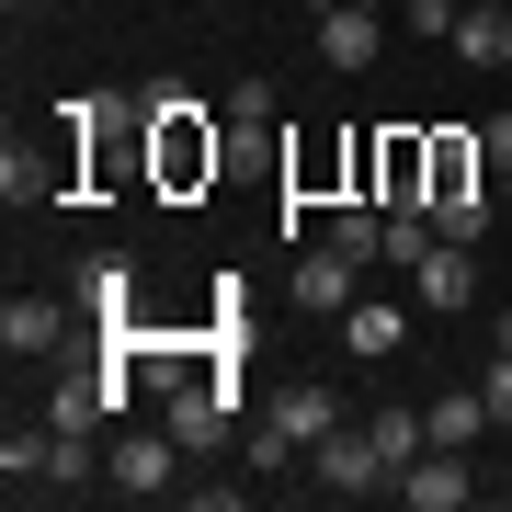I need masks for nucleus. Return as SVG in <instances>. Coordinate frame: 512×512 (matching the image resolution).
Instances as JSON below:
<instances>
[{
  "instance_id": "16",
  "label": "nucleus",
  "mask_w": 512,
  "mask_h": 512,
  "mask_svg": "<svg viewBox=\"0 0 512 512\" xmlns=\"http://www.w3.org/2000/svg\"><path fill=\"white\" fill-rule=\"evenodd\" d=\"M467 57V69H512V12H456V35H444Z\"/></svg>"
},
{
  "instance_id": "5",
  "label": "nucleus",
  "mask_w": 512,
  "mask_h": 512,
  "mask_svg": "<svg viewBox=\"0 0 512 512\" xmlns=\"http://www.w3.org/2000/svg\"><path fill=\"white\" fill-rule=\"evenodd\" d=\"M467 490H478V467H467V444H421V456L399 467V501H410V512H456Z\"/></svg>"
},
{
  "instance_id": "9",
  "label": "nucleus",
  "mask_w": 512,
  "mask_h": 512,
  "mask_svg": "<svg viewBox=\"0 0 512 512\" xmlns=\"http://www.w3.org/2000/svg\"><path fill=\"white\" fill-rule=\"evenodd\" d=\"M353 274H365V262H353V251H330V239H319V251L296 262V308H308V319H342V308H353Z\"/></svg>"
},
{
  "instance_id": "21",
  "label": "nucleus",
  "mask_w": 512,
  "mask_h": 512,
  "mask_svg": "<svg viewBox=\"0 0 512 512\" xmlns=\"http://www.w3.org/2000/svg\"><path fill=\"white\" fill-rule=\"evenodd\" d=\"M92 478V433H57L46 421V490H80Z\"/></svg>"
},
{
  "instance_id": "24",
  "label": "nucleus",
  "mask_w": 512,
  "mask_h": 512,
  "mask_svg": "<svg viewBox=\"0 0 512 512\" xmlns=\"http://www.w3.org/2000/svg\"><path fill=\"white\" fill-rule=\"evenodd\" d=\"M239 456H251V467H285L296 433H285V421H251V433H239Z\"/></svg>"
},
{
  "instance_id": "18",
  "label": "nucleus",
  "mask_w": 512,
  "mask_h": 512,
  "mask_svg": "<svg viewBox=\"0 0 512 512\" xmlns=\"http://www.w3.org/2000/svg\"><path fill=\"white\" fill-rule=\"evenodd\" d=\"M421 421H433V444H478V421H490V387H444Z\"/></svg>"
},
{
  "instance_id": "25",
  "label": "nucleus",
  "mask_w": 512,
  "mask_h": 512,
  "mask_svg": "<svg viewBox=\"0 0 512 512\" xmlns=\"http://www.w3.org/2000/svg\"><path fill=\"white\" fill-rule=\"evenodd\" d=\"M478 148H490V183L512 194V114H478Z\"/></svg>"
},
{
  "instance_id": "15",
  "label": "nucleus",
  "mask_w": 512,
  "mask_h": 512,
  "mask_svg": "<svg viewBox=\"0 0 512 512\" xmlns=\"http://www.w3.org/2000/svg\"><path fill=\"white\" fill-rule=\"evenodd\" d=\"M80 308H92L103 330H126L137 319V274H126V262H80Z\"/></svg>"
},
{
  "instance_id": "30",
  "label": "nucleus",
  "mask_w": 512,
  "mask_h": 512,
  "mask_svg": "<svg viewBox=\"0 0 512 512\" xmlns=\"http://www.w3.org/2000/svg\"><path fill=\"white\" fill-rule=\"evenodd\" d=\"M12 12H23V0H12Z\"/></svg>"
},
{
  "instance_id": "6",
  "label": "nucleus",
  "mask_w": 512,
  "mask_h": 512,
  "mask_svg": "<svg viewBox=\"0 0 512 512\" xmlns=\"http://www.w3.org/2000/svg\"><path fill=\"white\" fill-rule=\"evenodd\" d=\"M410 296L421 308H478V251L467 239H433V251L410 262Z\"/></svg>"
},
{
  "instance_id": "3",
  "label": "nucleus",
  "mask_w": 512,
  "mask_h": 512,
  "mask_svg": "<svg viewBox=\"0 0 512 512\" xmlns=\"http://www.w3.org/2000/svg\"><path fill=\"white\" fill-rule=\"evenodd\" d=\"M171 433H183V456H217V444L239 433V387L205 365V376H183L171 387Z\"/></svg>"
},
{
  "instance_id": "8",
  "label": "nucleus",
  "mask_w": 512,
  "mask_h": 512,
  "mask_svg": "<svg viewBox=\"0 0 512 512\" xmlns=\"http://www.w3.org/2000/svg\"><path fill=\"white\" fill-rule=\"evenodd\" d=\"M342 342H353V365H387V353L410 342V308H399V296H353V308H342Z\"/></svg>"
},
{
  "instance_id": "13",
  "label": "nucleus",
  "mask_w": 512,
  "mask_h": 512,
  "mask_svg": "<svg viewBox=\"0 0 512 512\" xmlns=\"http://www.w3.org/2000/svg\"><path fill=\"white\" fill-rule=\"evenodd\" d=\"M57 330H69L57 296H0V342H12V353H57Z\"/></svg>"
},
{
  "instance_id": "29",
  "label": "nucleus",
  "mask_w": 512,
  "mask_h": 512,
  "mask_svg": "<svg viewBox=\"0 0 512 512\" xmlns=\"http://www.w3.org/2000/svg\"><path fill=\"white\" fill-rule=\"evenodd\" d=\"M353 12H387V0H353Z\"/></svg>"
},
{
  "instance_id": "14",
  "label": "nucleus",
  "mask_w": 512,
  "mask_h": 512,
  "mask_svg": "<svg viewBox=\"0 0 512 512\" xmlns=\"http://www.w3.org/2000/svg\"><path fill=\"white\" fill-rule=\"evenodd\" d=\"M319 239H330V251H353V262H387V205H376V194L330 205V228H319Z\"/></svg>"
},
{
  "instance_id": "7",
  "label": "nucleus",
  "mask_w": 512,
  "mask_h": 512,
  "mask_svg": "<svg viewBox=\"0 0 512 512\" xmlns=\"http://www.w3.org/2000/svg\"><path fill=\"white\" fill-rule=\"evenodd\" d=\"M387 46V12H353V0H319V57L330 69H376Z\"/></svg>"
},
{
  "instance_id": "23",
  "label": "nucleus",
  "mask_w": 512,
  "mask_h": 512,
  "mask_svg": "<svg viewBox=\"0 0 512 512\" xmlns=\"http://www.w3.org/2000/svg\"><path fill=\"white\" fill-rule=\"evenodd\" d=\"M421 217H433V239H467V251H478V228H490V194H478V205H421Z\"/></svg>"
},
{
  "instance_id": "10",
  "label": "nucleus",
  "mask_w": 512,
  "mask_h": 512,
  "mask_svg": "<svg viewBox=\"0 0 512 512\" xmlns=\"http://www.w3.org/2000/svg\"><path fill=\"white\" fill-rule=\"evenodd\" d=\"M478 171H490V148H478V137H433V171H421V205H478Z\"/></svg>"
},
{
  "instance_id": "12",
  "label": "nucleus",
  "mask_w": 512,
  "mask_h": 512,
  "mask_svg": "<svg viewBox=\"0 0 512 512\" xmlns=\"http://www.w3.org/2000/svg\"><path fill=\"white\" fill-rule=\"evenodd\" d=\"M421 171H433V137H376V205H421Z\"/></svg>"
},
{
  "instance_id": "17",
  "label": "nucleus",
  "mask_w": 512,
  "mask_h": 512,
  "mask_svg": "<svg viewBox=\"0 0 512 512\" xmlns=\"http://www.w3.org/2000/svg\"><path fill=\"white\" fill-rule=\"evenodd\" d=\"M103 410H114V387H103V376H57V387H46V421H57V433H92Z\"/></svg>"
},
{
  "instance_id": "28",
  "label": "nucleus",
  "mask_w": 512,
  "mask_h": 512,
  "mask_svg": "<svg viewBox=\"0 0 512 512\" xmlns=\"http://www.w3.org/2000/svg\"><path fill=\"white\" fill-rule=\"evenodd\" d=\"M467 12H512V0H467Z\"/></svg>"
},
{
  "instance_id": "1",
  "label": "nucleus",
  "mask_w": 512,
  "mask_h": 512,
  "mask_svg": "<svg viewBox=\"0 0 512 512\" xmlns=\"http://www.w3.org/2000/svg\"><path fill=\"white\" fill-rule=\"evenodd\" d=\"M148 126V171H160V194H205L228 171V137L205 126V103H171V114H137Z\"/></svg>"
},
{
  "instance_id": "26",
  "label": "nucleus",
  "mask_w": 512,
  "mask_h": 512,
  "mask_svg": "<svg viewBox=\"0 0 512 512\" xmlns=\"http://www.w3.org/2000/svg\"><path fill=\"white\" fill-rule=\"evenodd\" d=\"M478 387H490V421H512V353H490V376H478Z\"/></svg>"
},
{
  "instance_id": "20",
  "label": "nucleus",
  "mask_w": 512,
  "mask_h": 512,
  "mask_svg": "<svg viewBox=\"0 0 512 512\" xmlns=\"http://www.w3.org/2000/svg\"><path fill=\"white\" fill-rule=\"evenodd\" d=\"M421 251H433V217L421 205H387V274H410Z\"/></svg>"
},
{
  "instance_id": "27",
  "label": "nucleus",
  "mask_w": 512,
  "mask_h": 512,
  "mask_svg": "<svg viewBox=\"0 0 512 512\" xmlns=\"http://www.w3.org/2000/svg\"><path fill=\"white\" fill-rule=\"evenodd\" d=\"M490 353H512V308H501V319H490Z\"/></svg>"
},
{
  "instance_id": "4",
  "label": "nucleus",
  "mask_w": 512,
  "mask_h": 512,
  "mask_svg": "<svg viewBox=\"0 0 512 512\" xmlns=\"http://www.w3.org/2000/svg\"><path fill=\"white\" fill-rule=\"evenodd\" d=\"M114 490L126 501H160V490H183V433H114Z\"/></svg>"
},
{
  "instance_id": "19",
  "label": "nucleus",
  "mask_w": 512,
  "mask_h": 512,
  "mask_svg": "<svg viewBox=\"0 0 512 512\" xmlns=\"http://www.w3.org/2000/svg\"><path fill=\"white\" fill-rule=\"evenodd\" d=\"M365 433H376V456H387V467H410V456H421V444H433V421H421V410H399V399H387V410L365 421Z\"/></svg>"
},
{
  "instance_id": "11",
  "label": "nucleus",
  "mask_w": 512,
  "mask_h": 512,
  "mask_svg": "<svg viewBox=\"0 0 512 512\" xmlns=\"http://www.w3.org/2000/svg\"><path fill=\"white\" fill-rule=\"evenodd\" d=\"M274 421L296 444H319V433H342V387H319V376H296V387H274Z\"/></svg>"
},
{
  "instance_id": "22",
  "label": "nucleus",
  "mask_w": 512,
  "mask_h": 512,
  "mask_svg": "<svg viewBox=\"0 0 512 512\" xmlns=\"http://www.w3.org/2000/svg\"><path fill=\"white\" fill-rule=\"evenodd\" d=\"M0 478H12V490H46V433H12V444H0Z\"/></svg>"
},
{
  "instance_id": "2",
  "label": "nucleus",
  "mask_w": 512,
  "mask_h": 512,
  "mask_svg": "<svg viewBox=\"0 0 512 512\" xmlns=\"http://www.w3.org/2000/svg\"><path fill=\"white\" fill-rule=\"evenodd\" d=\"M308 478H319L330 501H365V490H399V467L376 456V433H365V421H342V433H319V444H308Z\"/></svg>"
}]
</instances>
